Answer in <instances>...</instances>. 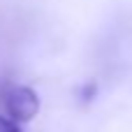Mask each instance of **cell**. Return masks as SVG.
<instances>
[{
  "instance_id": "6da1fadb",
  "label": "cell",
  "mask_w": 132,
  "mask_h": 132,
  "mask_svg": "<svg viewBox=\"0 0 132 132\" xmlns=\"http://www.w3.org/2000/svg\"><path fill=\"white\" fill-rule=\"evenodd\" d=\"M0 102L7 111V118L14 123H28L39 114V95L30 86L7 84L0 90Z\"/></svg>"
},
{
  "instance_id": "7a4b0ae2",
  "label": "cell",
  "mask_w": 132,
  "mask_h": 132,
  "mask_svg": "<svg viewBox=\"0 0 132 132\" xmlns=\"http://www.w3.org/2000/svg\"><path fill=\"white\" fill-rule=\"evenodd\" d=\"M79 95H81V100H84V102H90V100L97 95V84H95V81H88L86 86H81Z\"/></svg>"
},
{
  "instance_id": "3957f363",
  "label": "cell",
  "mask_w": 132,
  "mask_h": 132,
  "mask_svg": "<svg viewBox=\"0 0 132 132\" xmlns=\"http://www.w3.org/2000/svg\"><path fill=\"white\" fill-rule=\"evenodd\" d=\"M0 132H21V128H19V123H14L12 118L0 116Z\"/></svg>"
}]
</instances>
